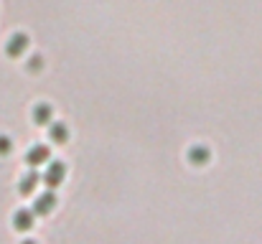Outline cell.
Listing matches in <instances>:
<instances>
[{
	"instance_id": "obj_1",
	"label": "cell",
	"mask_w": 262,
	"mask_h": 244,
	"mask_svg": "<svg viewBox=\"0 0 262 244\" xmlns=\"http://www.w3.org/2000/svg\"><path fill=\"white\" fill-rule=\"evenodd\" d=\"M64 175H67V165L64 161H49L46 163V173H43V183L49 186V188H59L61 183H64Z\"/></svg>"
},
{
	"instance_id": "obj_2",
	"label": "cell",
	"mask_w": 262,
	"mask_h": 244,
	"mask_svg": "<svg viewBox=\"0 0 262 244\" xmlns=\"http://www.w3.org/2000/svg\"><path fill=\"white\" fill-rule=\"evenodd\" d=\"M54 209H56V193H54V191H46V193L36 196V198H33V206H31V211H33L36 216H49Z\"/></svg>"
},
{
	"instance_id": "obj_3",
	"label": "cell",
	"mask_w": 262,
	"mask_h": 244,
	"mask_svg": "<svg viewBox=\"0 0 262 244\" xmlns=\"http://www.w3.org/2000/svg\"><path fill=\"white\" fill-rule=\"evenodd\" d=\"M51 161V150L46 148V145H33L28 153H26V163L31 165V168H38V165H43V163Z\"/></svg>"
},
{
	"instance_id": "obj_4",
	"label": "cell",
	"mask_w": 262,
	"mask_h": 244,
	"mask_svg": "<svg viewBox=\"0 0 262 244\" xmlns=\"http://www.w3.org/2000/svg\"><path fill=\"white\" fill-rule=\"evenodd\" d=\"M26 49H28V36H26V33H13V36L8 38V43H5V54L13 56V59L20 56Z\"/></svg>"
},
{
	"instance_id": "obj_5",
	"label": "cell",
	"mask_w": 262,
	"mask_h": 244,
	"mask_svg": "<svg viewBox=\"0 0 262 244\" xmlns=\"http://www.w3.org/2000/svg\"><path fill=\"white\" fill-rule=\"evenodd\" d=\"M33 221H36V214H33L31 209H18V211L13 214V229H18V232L33 229Z\"/></svg>"
},
{
	"instance_id": "obj_6",
	"label": "cell",
	"mask_w": 262,
	"mask_h": 244,
	"mask_svg": "<svg viewBox=\"0 0 262 244\" xmlns=\"http://www.w3.org/2000/svg\"><path fill=\"white\" fill-rule=\"evenodd\" d=\"M211 161V150L206 148V145H201V143H196V145H191L188 148V163L191 165H206V163Z\"/></svg>"
},
{
	"instance_id": "obj_7",
	"label": "cell",
	"mask_w": 262,
	"mask_h": 244,
	"mask_svg": "<svg viewBox=\"0 0 262 244\" xmlns=\"http://www.w3.org/2000/svg\"><path fill=\"white\" fill-rule=\"evenodd\" d=\"M38 183H41V175L36 173V168H31V170L20 178V183H18V193H20V196H31V193L36 191Z\"/></svg>"
},
{
	"instance_id": "obj_8",
	"label": "cell",
	"mask_w": 262,
	"mask_h": 244,
	"mask_svg": "<svg viewBox=\"0 0 262 244\" xmlns=\"http://www.w3.org/2000/svg\"><path fill=\"white\" fill-rule=\"evenodd\" d=\"M31 117H33L36 125H49V122H54V109H51V104L38 102V104L31 109Z\"/></svg>"
},
{
	"instance_id": "obj_9",
	"label": "cell",
	"mask_w": 262,
	"mask_h": 244,
	"mask_svg": "<svg viewBox=\"0 0 262 244\" xmlns=\"http://www.w3.org/2000/svg\"><path fill=\"white\" fill-rule=\"evenodd\" d=\"M49 140L54 145H67L69 140V127L64 122H49Z\"/></svg>"
},
{
	"instance_id": "obj_10",
	"label": "cell",
	"mask_w": 262,
	"mask_h": 244,
	"mask_svg": "<svg viewBox=\"0 0 262 244\" xmlns=\"http://www.w3.org/2000/svg\"><path fill=\"white\" fill-rule=\"evenodd\" d=\"M41 61H43V59H41V56L36 54V56H31V59H28V64H26V69H28V72H38V69L43 66Z\"/></svg>"
},
{
	"instance_id": "obj_11",
	"label": "cell",
	"mask_w": 262,
	"mask_h": 244,
	"mask_svg": "<svg viewBox=\"0 0 262 244\" xmlns=\"http://www.w3.org/2000/svg\"><path fill=\"white\" fill-rule=\"evenodd\" d=\"M13 150V143H10V138L8 135H0V156H8Z\"/></svg>"
},
{
	"instance_id": "obj_12",
	"label": "cell",
	"mask_w": 262,
	"mask_h": 244,
	"mask_svg": "<svg viewBox=\"0 0 262 244\" xmlns=\"http://www.w3.org/2000/svg\"><path fill=\"white\" fill-rule=\"evenodd\" d=\"M20 244H38L36 239H26V242H20Z\"/></svg>"
}]
</instances>
